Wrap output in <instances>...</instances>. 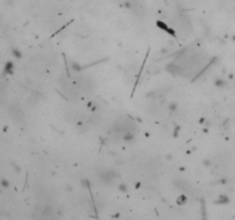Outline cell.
<instances>
[{
    "label": "cell",
    "instance_id": "2",
    "mask_svg": "<svg viewBox=\"0 0 235 220\" xmlns=\"http://www.w3.org/2000/svg\"><path fill=\"white\" fill-rule=\"evenodd\" d=\"M12 54H13L16 59H21V57H22V53H21L20 49H17V48H13V49H12Z\"/></svg>",
    "mask_w": 235,
    "mask_h": 220
},
{
    "label": "cell",
    "instance_id": "3",
    "mask_svg": "<svg viewBox=\"0 0 235 220\" xmlns=\"http://www.w3.org/2000/svg\"><path fill=\"white\" fill-rule=\"evenodd\" d=\"M4 4L6 6H12L14 5V0H4Z\"/></svg>",
    "mask_w": 235,
    "mask_h": 220
},
{
    "label": "cell",
    "instance_id": "1",
    "mask_svg": "<svg viewBox=\"0 0 235 220\" xmlns=\"http://www.w3.org/2000/svg\"><path fill=\"white\" fill-rule=\"evenodd\" d=\"M14 74V63L8 61L4 67V75H13Z\"/></svg>",
    "mask_w": 235,
    "mask_h": 220
},
{
    "label": "cell",
    "instance_id": "4",
    "mask_svg": "<svg viewBox=\"0 0 235 220\" xmlns=\"http://www.w3.org/2000/svg\"><path fill=\"white\" fill-rule=\"evenodd\" d=\"M1 185H2L4 187H8V185H9V183H8L7 180H1Z\"/></svg>",
    "mask_w": 235,
    "mask_h": 220
}]
</instances>
